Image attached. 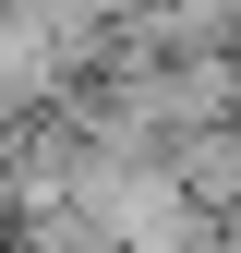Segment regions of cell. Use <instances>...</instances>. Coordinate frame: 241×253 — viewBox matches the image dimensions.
Here are the masks:
<instances>
[{"label": "cell", "mask_w": 241, "mask_h": 253, "mask_svg": "<svg viewBox=\"0 0 241 253\" xmlns=\"http://www.w3.org/2000/svg\"><path fill=\"white\" fill-rule=\"evenodd\" d=\"M169 169H181V193H193L205 217H241V121L181 133V145H169Z\"/></svg>", "instance_id": "obj_1"}]
</instances>
